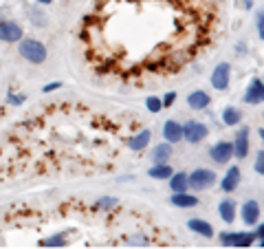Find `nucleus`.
<instances>
[{
    "label": "nucleus",
    "instance_id": "obj_17",
    "mask_svg": "<svg viewBox=\"0 0 264 249\" xmlns=\"http://www.w3.org/2000/svg\"><path fill=\"white\" fill-rule=\"evenodd\" d=\"M220 216H223L225 223H233V218H236V203L231 201V198H225V201H220Z\"/></svg>",
    "mask_w": 264,
    "mask_h": 249
},
{
    "label": "nucleus",
    "instance_id": "obj_28",
    "mask_svg": "<svg viewBox=\"0 0 264 249\" xmlns=\"http://www.w3.org/2000/svg\"><path fill=\"white\" fill-rule=\"evenodd\" d=\"M255 22H257V38H264V24H262V11H257V18H255Z\"/></svg>",
    "mask_w": 264,
    "mask_h": 249
},
{
    "label": "nucleus",
    "instance_id": "obj_21",
    "mask_svg": "<svg viewBox=\"0 0 264 249\" xmlns=\"http://www.w3.org/2000/svg\"><path fill=\"white\" fill-rule=\"evenodd\" d=\"M174 170L167 163H154V168H150V177L152 179H167Z\"/></svg>",
    "mask_w": 264,
    "mask_h": 249
},
{
    "label": "nucleus",
    "instance_id": "obj_15",
    "mask_svg": "<svg viewBox=\"0 0 264 249\" xmlns=\"http://www.w3.org/2000/svg\"><path fill=\"white\" fill-rule=\"evenodd\" d=\"M238 183H240V168L233 166V168H229V172H227L225 179H223V190L225 192H233L238 187Z\"/></svg>",
    "mask_w": 264,
    "mask_h": 249
},
{
    "label": "nucleus",
    "instance_id": "obj_9",
    "mask_svg": "<svg viewBox=\"0 0 264 249\" xmlns=\"http://www.w3.org/2000/svg\"><path fill=\"white\" fill-rule=\"evenodd\" d=\"M220 242H225L227 247H251L253 234H223Z\"/></svg>",
    "mask_w": 264,
    "mask_h": 249
},
{
    "label": "nucleus",
    "instance_id": "obj_23",
    "mask_svg": "<svg viewBox=\"0 0 264 249\" xmlns=\"http://www.w3.org/2000/svg\"><path fill=\"white\" fill-rule=\"evenodd\" d=\"M29 16H31V22L35 24V27H44L46 24V16L38 9H29Z\"/></svg>",
    "mask_w": 264,
    "mask_h": 249
},
{
    "label": "nucleus",
    "instance_id": "obj_3",
    "mask_svg": "<svg viewBox=\"0 0 264 249\" xmlns=\"http://www.w3.org/2000/svg\"><path fill=\"white\" fill-rule=\"evenodd\" d=\"M214 183H216V172L214 170H207V168L196 170V172H191L187 177V185H191L196 192L207 190V187H212Z\"/></svg>",
    "mask_w": 264,
    "mask_h": 249
},
{
    "label": "nucleus",
    "instance_id": "obj_19",
    "mask_svg": "<svg viewBox=\"0 0 264 249\" xmlns=\"http://www.w3.org/2000/svg\"><path fill=\"white\" fill-rule=\"evenodd\" d=\"M187 227L191 229V232H196V234H203L205 238H212V236H214L212 225H209V223H205V221H198V218L189 221V223H187Z\"/></svg>",
    "mask_w": 264,
    "mask_h": 249
},
{
    "label": "nucleus",
    "instance_id": "obj_8",
    "mask_svg": "<svg viewBox=\"0 0 264 249\" xmlns=\"http://www.w3.org/2000/svg\"><path fill=\"white\" fill-rule=\"evenodd\" d=\"M209 155H212V159L216 163H227L231 159V155H233V145L229 141H220V143H216L212 150H209Z\"/></svg>",
    "mask_w": 264,
    "mask_h": 249
},
{
    "label": "nucleus",
    "instance_id": "obj_11",
    "mask_svg": "<svg viewBox=\"0 0 264 249\" xmlns=\"http://www.w3.org/2000/svg\"><path fill=\"white\" fill-rule=\"evenodd\" d=\"M233 153L238 155V159H244L249 155V128H240L236 137V145H233Z\"/></svg>",
    "mask_w": 264,
    "mask_h": 249
},
{
    "label": "nucleus",
    "instance_id": "obj_10",
    "mask_svg": "<svg viewBox=\"0 0 264 249\" xmlns=\"http://www.w3.org/2000/svg\"><path fill=\"white\" fill-rule=\"evenodd\" d=\"M163 137H165V141L167 143H176V141H181L183 139V126L178 124V121H165L163 124Z\"/></svg>",
    "mask_w": 264,
    "mask_h": 249
},
{
    "label": "nucleus",
    "instance_id": "obj_2",
    "mask_svg": "<svg viewBox=\"0 0 264 249\" xmlns=\"http://www.w3.org/2000/svg\"><path fill=\"white\" fill-rule=\"evenodd\" d=\"M20 56L31 64H42L46 60V46L33 38L20 40Z\"/></svg>",
    "mask_w": 264,
    "mask_h": 249
},
{
    "label": "nucleus",
    "instance_id": "obj_14",
    "mask_svg": "<svg viewBox=\"0 0 264 249\" xmlns=\"http://www.w3.org/2000/svg\"><path fill=\"white\" fill-rule=\"evenodd\" d=\"M172 157V145L170 143H159L152 148V153H150V159L154 163H167V159Z\"/></svg>",
    "mask_w": 264,
    "mask_h": 249
},
{
    "label": "nucleus",
    "instance_id": "obj_31",
    "mask_svg": "<svg viewBox=\"0 0 264 249\" xmlns=\"http://www.w3.org/2000/svg\"><path fill=\"white\" fill-rule=\"evenodd\" d=\"M238 5L242 9H251V7H253V3H251V0H238Z\"/></svg>",
    "mask_w": 264,
    "mask_h": 249
},
{
    "label": "nucleus",
    "instance_id": "obj_12",
    "mask_svg": "<svg viewBox=\"0 0 264 249\" xmlns=\"http://www.w3.org/2000/svg\"><path fill=\"white\" fill-rule=\"evenodd\" d=\"M209 95L205 93V90H194V93H189L187 97V106L191 108V111H203V108L209 106Z\"/></svg>",
    "mask_w": 264,
    "mask_h": 249
},
{
    "label": "nucleus",
    "instance_id": "obj_32",
    "mask_svg": "<svg viewBox=\"0 0 264 249\" xmlns=\"http://www.w3.org/2000/svg\"><path fill=\"white\" fill-rule=\"evenodd\" d=\"M40 5H49V3H53V0H38Z\"/></svg>",
    "mask_w": 264,
    "mask_h": 249
},
{
    "label": "nucleus",
    "instance_id": "obj_26",
    "mask_svg": "<svg viewBox=\"0 0 264 249\" xmlns=\"http://www.w3.org/2000/svg\"><path fill=\"white\" fill-rule=\"evenodd\" d=\"M117 205V198H112V196H104V198H99L97 201V208H115Z\"/></svg>",
    "mask_w": 264,
    "mask_h": 249
},
{
    "label": "nucleus",
    "instance_id": "obj_18",
    "mask_svg": "<svg viewBox=\"0 0 264 249\" xmlns=\"http://www.w3.org/2000/svg\"><path fill=\"white\" fill-rule=\"evenodd\" d=\"M150 139H152V132H150V130H141L139 135H135V137L130 139L128 145H130L132 150H143L150 143Z\"/></svg>",
    "mask_w": 264,
    "mask_h": 249
},
{
    "label": "nucleus",
    "instance_id": "obj_7",
    "mask_svg": "<svg viewBox=\"0 0 264 249\" xmlns=\"http://www.w3.org/2000/svg\"><path fill=\"white\" fill-rule=\"evenodd\" d=\"M262 99H264V86H262L260 77H255V80H251V84H249L247 95H244V102L251 104V106H257V104H262Z\"/></svg>",
    "mask_w": 264,
    "mask_h": 249
},
{
    "label": "nucleus",
    "instance_id": "obj_5",
    "mask_svg": "<svg viewBox=\"0 0 264 249\" xmlns=\"http://www.w3.org/2000/svg\"><path fill=\"white\" fill-rule=\"evenodd\" d=\"M183 137L187 139L189 143H198L207 137V126L201 124V121H187L183 126Z\"/></svg>",
    "mask_w": 264,
    "mask_h": 249
},
{
    "label": "nucleus",
    "instance_id": "obj_25",
    "mask_svg": "<svg viewBox=\"0 0 264 249\" xmlns=\"http://www.w3.org/2000/svg\"><path fill=\"white\" fill-rule=\"evenodd\" d=\"M146 106H148V111H152V113H159L161 108H163V104H161L159 97H150V99L146 102Z\"/></svg>",
    "mask_w": 264,
    "mask_h": 249
},
{
    "label": "nucleus",
    "instance_id": "obj_22",
    "mask_svg": "<svg viewBox=\"0 0 264 249\" xmlns=\"http://www.w3.org/2000/svg\"><path fill=\"white\" fill-rule=\"evenodd\" d=\"M240 119H242V115H240L238 108L227 106L225 111H223V121H225L227 126H236V124H240Z\"/></svg>",
    "mask_w": 264,
    "mask_h": 249
},
{
    "label": "nucleus",
    "instance_id": "obj_24",
    "mask_svg": "<svg viewBox=\"0 0 264 249\" xmlns=\"http://www.w3.org/2000/svg\"><path fill=\"white\" fill-rule=\"evenodd\" d=\"M64 238H62V236H53V238H49V240H44V242H42V247H64Z\"/></svg>",
    "mask_w": 264,
    "mask_h": 249
},
{
    "label": "nucleus",
    "instance_id": "obj_30",
    "mask_svg": "<svg viewBox=\"0 0 264 249\" xmlns=\"http://www.w3.org/2000/svg\"><path fill=\"white\" fill-rule=\"evenodd\" d=\"M55 88H62V84H59V82H53V84H46V86H44V88H42V90H44V93H51V90H55Z\"/></svg>",
    "mask_w": 264,
    "mask_h": 249
},
{
    "label": "nucleus",
    "instance_id": "obj_1",
    "mask_svg": "<svg viewBox=\"0 0 264 249\" xmlns=\"http://www.w3.org/2000/svg\"><path fill=\"white\" fill-rule=\"evenodd\" d=\"M223 31V0H97L77 27V51L95 77L121 86L170 80Z\"/></svg>",
    "mask_w": 264,
    "mask_h": 249
},
{
    "label": "nucleus",
    "instance_id": "obj_4",
    "mask_svg": "<svg viewBox=\"0 0 264 249\" xmlns=\"http://www.w3.org/2000/svg\"><path fill=\"white\" fill-rule=\"evenodd\" d=\"M22 27L11 20H0V40L3 42H20L22 40Z\"/></svg>",
    "mask_w": 264,
    "mask_h": 249
},
{
    "label": "nucleus",
    "instance_id": "obj_27",
    "mask_svg": "<svg viewBox=\"0 0 264 249\" xmlns=\"http://www.w3.org/2000/svg\"><path fill=\"white\" fill-rule=\"evenodd\" d=\"M264 153H262V150H260V153H257V159H255V172L257 174H262L264 172Z\"/></svg>",
    "mask_w": 264,
    "mask_h": 249
},
{
    "label": "nucleus",
    "instance_id": "obj_6",
    "mask_svg": "<svg viewBox=\"0 0 264 249\" xmlns=\"http://www.w3.org/2000/svg\"><path fill=\"white\" fill-rule=\"evenodd\" d=\"M229 71H231L229 62H220L216 66V71L212 73V86L216 90H225L229 86Z\"/></svg>",
    "mask_w": 264,
    "mask_h": 249
},
{
    "label": "nucleus",
    "instance_id": "obj_29",
    "mask_svg": "<svg viewBox=\"0 0 264 249\" xmlns=\"http://www.w3.org/2000/svg\"><path fill=\"white\" fill-rule=\"evenodd\" d=\"M174 99H176V95H174V93H167V95L163 97V102H161V104H163L165 108H170V106L174 104Z\"/></svg>",
    "mask_w": 264,
    "mask_h": 249
},
{
    "label": "nucleus",
    "instance_id": "obj_13",
    "mask_svg": "<svg viewBox=\"0 0 264 249\" xmlns=\"http://www.w3.org/2000/svg\"><path fill=\"white\" fill-rule=\"evenodd\" d=\"M260 218V205L255 201H247L242 205V221L247 225H255V221Z\"/></svg>",
    "mask_w": 264,
    "mask_h": 249
},
{
    "label": "nucleus",
    "instance_id": "obj_16",
    "mask_svg": "<svg viewBox=\"0 0 264 249\" xmlns=\"http://www.w3.org/2000/svg\"><path fill=\"white\" fill-rule=\"evenodd\" d=\"M172 203L176 205V208H196L198 198L196 196H189V194H185V192H176L172 196Z\"/></svg>",
    "mask_w": 264,
    "mask_h": 249
},
{
    "label": "nucleus",
    "instance_id": "obj_20",
    "mask_svg": "<svg viewBox=\"0 0 264 249\" xmlns=\"http://www.w3.org/2000/svg\"><path fill=\"white\" fill-rule=\"evenodd\" d=\"M170 187L174 192H185L187 190V174L185 172H176L170 174Z\"/></svg>",
    "mask_w": 264,
    "mask_h": 249
}]
</instances>
